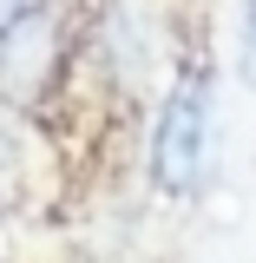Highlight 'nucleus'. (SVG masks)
<instances>
[{"instance_id":"nucleus-1","label":"nucleus","mask_w":256,"mask_h":263,"mask_svg":"<svg viewBox=\"0 0 256 263\" xmlns=\"http://www.w3.org/2000/svg\"><path fill=\"white\" fill-rule=\"evenodd\" d=\"M210 125H217V79L210 66H178L164 86L151 132H145V178L158 197H197L210 171Z\"/></svg>"},{"instance_id":"nucleus-2","label":"nucleus","mask_w":256,"mask_h":263,"mask_svg":"<svg viewBox=\"0 0 256 263\" xmlns=\"http://www.w3.org/2000/svg\"><path fill=\"white\" fill-rule=\"evenodd\" d=\"M66 53H72L66 46V20H60V7L46 0L13 33H0V99L20 105V112H40L66 79Z\"/></svg>"},{"instance_id":"nucleus-4","label":"nucleus","mask_w":256,"mask_h":263,"mask_svg":"<svg viewBox=\"0 0 256 263\" xmlns=\"http://www.w3.org/2000/svg\"><path fill=\"white\" fill-rule=\"evenodd\" d=\"M237 66L256 86V0H243V27H237Z\"/></svg>"},{"instance_id":"nucleus-5","label":"nucleus","mask_w":256,"mask_h":263,"mask_svg":"<svg viewBox=\"0 0 256 263\" xmlns=\"http://www.w3.org/2000/svg\"><path fill=\"white\" fill-rule=\"evenodd\" d=\"M40 7H46V0H0V33H13L27 13H40Z\"/></svg>"},{"instance_id":"nucleus-3","label":"nucleus","mask_w":256,"mask_h":263,"mask_svg":"<svg viewBox=\"0 0 256 263\" xmlns=\"http://www.w3.org/2000/svg\"><path fill=\"white\" fill-rule=\"evenodd\" d=\"M27 204V138L13 125H0V217Z\"/></svg>"}]
</instances>
